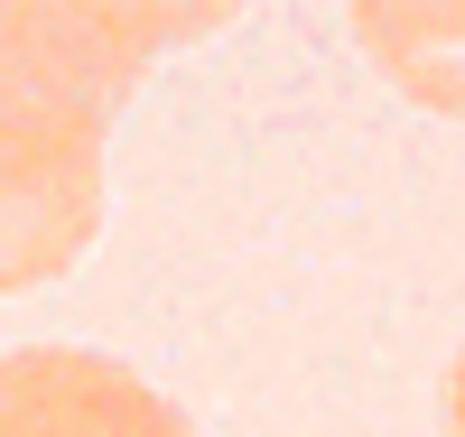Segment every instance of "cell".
<instances>
[{
  "instance_id": "obj_3",
  "label": "cell",
  "mask_w": 465,
  "mask_h": 437,
  "mask_svg": "<svg viewBox=\"0 0 465 437\" xmlns=\"http://www.w3.org/2000/svg\"><path fill=\"white\" fill-rule=\"evenodd\" d=\"M0 437H196L168 391L84 344L0 353Z\"/></svg>"
},
{
  "instance_id": "obj_1",
  "label": "cell",
  "mask_w": 465,
  "mask_h": 437,
  "mask_svg": "<svg viewBox=\"0 0 465 437\" xmlns=\"http://www.w3.org/2000/svg\"><path fill=\"white\" fill-rule=\"evenodd\" d=\"M103 233V122L0 94V298L65 280Z\"/></svg>"
},
{
  "instance_id": "obj_5",
  "label": "cell",
  "mask_w": 465,
  "mask_h": 437,
  "mask_svg": "<svg viewBox=\"0 0 465 437\" xmlns=\"http://www.w3.org/2000/svg\"><path fill=\"white\" fill-rule=\"evenodd\" d=\"M447 437H465V353H456V372H447Z\"/></svg>"
},
{
  "instance_id": "obj_4",
  "label": "cell",
  "mask_w": 465,
  "mask_h": 437,
  "mask_svg": "<svg viewBox=\"0 0 465 437\" xmlns=\"http://www.w3.org/2000/svg\"><path fill=\"white\" fill-rule=\"evenodd\" d=\"M354 47L381 84H401L419 112L465 122V0H363Z\"/></svg>"
},
{
  "instance_id": "obj_2",
  "label": "cell",
  "mask_w": 465,
  "mask_h": 437,
  "mask_svg": "<svg viewBox=\"0 0 465 437\" xmlns=\"http://www.w3.org/2000/svg\"><path fill=\"white\" fill-rule=\"evenodd\" d=\"M223 10H10L0 0V94L37 103V112H84V122H112L149 56H168L177 37L214 28Z\"/></svg>"
}]
</instances>
